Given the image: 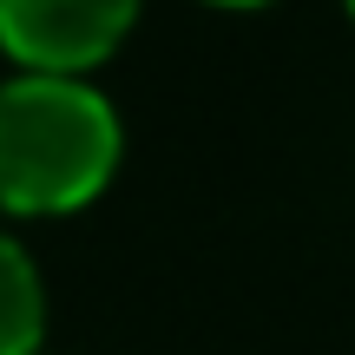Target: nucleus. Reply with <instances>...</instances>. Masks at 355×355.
Listing matches in <instances>:
<instances>
[{"mask_svg":"<svg viewBox=\"0 0 355 355\" xmlns=\"http://www.w3.org/2000/svg\"><path fill=\"white\" fill-rule=\"evenodd\" d=\"M40 316H46V303H40V270H33V257L0 230V355H33Z\"/></svg>","mask_w":355,"mask_h":355,"instance_id":"nucleus-3","label":"nucleus"},{"mask_svg":"<svg viewBox=\"0 0 355 355\" xmlns=\"http://www.w3.org/2000/svg\"><path fill=\"white\" fill-rule=\"evenodd\" d=\"M119 158V112L66 73L0 79V204L66 211L92 198Z\"/></svg>","mask_w":355,"mask_h":355,"instance_id":"nucleus-1","label":"nucleus"},{"mask_svg":"<svg viewBox=\"0 0 355 355\" xmlns=\"http://www.w3.org/2000/svg\"><path fill=\"white\" fill-rule=\"evenodd\" d=\"M139 0H0V40L33 73L92 66L132 26Z\"/></svg>","mask_w":355,"mask_h":355,"instance_id":"nucleus-2","label":"nucleus"},{"mask_svg":"<svg viewBox=\"0 0 355 355\" xmlns=\"http://www.w3.org/2000/svg\"><path fill=\"white\" fill-rule=\"evenodd\" d=\"M349 7H355V0H349Z\"/></svg>","mask_w":355,"mask_h":355,"instance_id":"nucleus-4","label":"nucleus"}]
</instances>
